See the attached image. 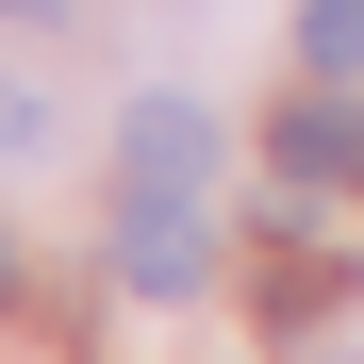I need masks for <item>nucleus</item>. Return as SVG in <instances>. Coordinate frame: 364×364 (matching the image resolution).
I'll return each instance as SVG.
<instances>
[{
    "instance_id": "1",
    "label": "nucleus",
    "mask_w": 364,
    "mask_h": 364,
    "mask_svg": "<svg viewBox=\"0 0 364 364\" xmlns=\"http://www.w3.org/2000/svg\"><path fill=\"white\" fill-rule=\"evenodd\" d=\"M116 282H133V298H182V282H199V182H116Z\"/></svg>"
},
{
    "instance_id": "2",
    "label": "nucleus",
    "mask_w": 364,
    "mask_h": 364,
    "mask_svg": "<svg viewBox=\"0 0 364 364\" xmlns=\"http://www.w3.org/2000/svg\"><path fill=\"white\" fill-rule=\"evenodd\" d=\"M265 166H282V215H315L331 182H364V116L348 100H298L282 133H265Z\"/></svg>"
},
{
    "instance_id": "3",
    "label": "nucleus",
    "mask_w": 364,
    "mask_h": 364,
    "mask_svg": "<svg viewBox=\"0 0 364 364\" xmlns=\"http://www.w3.org/2000/svg\"><path fill=\"white\" fill-rule=\"evenodd\" d=\"M215 133H199V100H133L116 116V182H199Z\"/></svg>"
},
{
    "instance_id": "4",
    "label": "nucleus",
    "mask_w": 364,
    "mask_h": 364,
    "mask_svg": "<svg viewBox=\"0 0 364 364\" xmlns=\"http://www.w3.org/2000/svg\"><path fill=\"white\" fill-rule=\"evenodd\" d=\"M298 67H315V83H364V0H298Z\"/></svg>"
},
{
    "instance_id": "5",
    "label": "nucleus",
    "mask_w": 364,
    "mask_h": 364,
    "mask_svg": "<svg viewBox=\"0 0 364 364\" xmlns=\"http://www.w3.org/2000/svg\"><path fill=\"white\" fill-rule=\"evenodd\" d=\"M0 315H17V232H0Z\"/></svg>"
}]
</instances>
